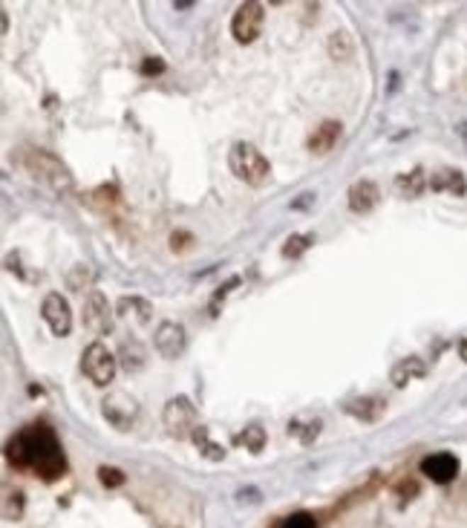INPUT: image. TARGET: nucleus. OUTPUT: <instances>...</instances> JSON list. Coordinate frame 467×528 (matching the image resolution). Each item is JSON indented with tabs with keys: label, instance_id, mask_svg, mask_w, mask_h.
I'll use <instances>...</instances> for the list:
<instances>
[{
	"label": "nucleus",
	"instance_id": "obj_1",
	"mask_svg": "<svg viewBox=\"0 0 467 528\" xmlns=\"http://www.w3.org/2000/svg\"><path fill=\"white\" fill-rule=\"evenodd\" d=\"M6 462L18 471H32L44 482H55L67 473V456L61 439L50 424H29L6 442Z\"/></svg>",
	"mask_w": 467,
	"mask_h": 528
},
{
	"label": "nucleus",
	"instance_id": "obj_2",
	"mask_svg": "<svg viewBox=\"0 0 467 528\" xmlns=\"http://www.w3.org/2000/svg\"><path fill=\"white\" fill-rule=\"evenodd\" d=\"M228 167L240 182L251 188H263L271 180V162L251 142H234L228 150Z\"/></svg>",
	"mask_w": 467,
	"mask_h": 528
},
{
	"label": "nucleus",
	"instance_id": "obj_3",
	"mask_svg": "<svg viewBox=\"0 0 467 528\" xmlns=\"http://www.w3.org/2000/svg\"><path fill=\"white\" fill-rule=\"evenodd\" d=\"M23 165L38 176V180H44L52 191H58V194H72V188H75L72 173L67 170V165H64L55 153L40 150V148H29V150L23 153Z\"/></svg>",
	"mask_w": 467,
	"mask_h": 528
},
{
	"label": "nucleus",
	"instance_id": "obj_4",
	"mask_svg": "<svg viewBox=\"0 0 467 528\" xmlns=\"http://www.w3.org/2000/svg\"><path fill=\"white\" fill-rule=\"evenodd\" d=\"M116 370H118V356L107 349V343L101 341H93L87 349H84L81 356V373L87 375L96 387H107L113 378H116Z\"/></svg>",
	"mask_w": 467,
	"mask_h": 528
},
{
	"label": "nucleus",
	"instance_id": "obj_5",
	"mask_svg": "<svg viewBox=\"0 0 467 528\" xmlns=\"http://www.w3.org/2000/svg\"><path fill=\"white\" fill-rule=\"evenodd\" d=\"M162 422H164V427H167L171 436L188 439L199 427V413H196V407H193V402L188 399V395H176V399H171L164 405Z\"/></svg>",
	"mask_w": 467,
	"mask_h": 528
},
{
	"label": "nucleus",
	"instance_id": "obj_6",
	"mask_svg": "<svg viewBox=\"0 0 467 528\" xmlns=\"http://www.w3.org/2000/svg\"><path fill=\"white\" fill-rule=\"evenodd\" d=\"M263 21H266V6L263 4H257V0H245V4H240L234 18H231L234 40L242 43V47L254 43L263 32Z\"/></svg>",
	"mask_w": 467,
	"mask_h": 528
},
{
	"label": "nucleus",
	"instance_id": "obj_7",
	"mask_svg": "<svg viewBox=\"0 0 467 528\" xmlns=\"http://www.w3.org/2000/svg\"><path fill=\"white\" fill-rule=\"evenodd\" d=\"M40 318L47 321V326L58 338H67L72 332V309L61 292H50L44 297V303H40Z\"/></svg>",
	"mask_w": 467,
	"mask_h": 528
},
{
	"label": "nucleus",
	"instance_id": "obj_8",
	"mask_svg": "<svg viewBox=\"0 0 467 528\" xmlns=\"http://www.w3.org/2000/svg\"><path fill=\"white\" fill-rule=\"evenodd\" d=\"M101 413L116 430H130L136 416H139V405L130 399V395L113 392V395H107V399L101 402Z\"/></svg>",
	"mask_w": 467,
	"mask_h": 528
},
{
	"label": "nucleus",
	"instance_id": "obj_9",
	"mask_svg": "<svg viewBox=\"0 0 467 528\" xmlns=\"http://www.w3.org/2000/svg\"><path fill=\"white\" fill-rule=\"evenodd\" d=\"M153 346L162 358H179L185 346H188V335L182 329V324L176 321H162L156 335H153Z\"/></svg>",
	"mask_w": 467,
	"mask_h": 528
},
{
	"label": "nucleus",
	"instance_id": "obj_10",
	"mask_svg": "<svg viewBox=\"0 0 467 528\" xmlns=\"http://www.w3.org/2000/svg\"><path fill=\"white\" fill-rule=\"evenodd\" d=\"M84 324L99 335L113 329V312H110V303L101 292H90L87 303H84Z\"/></svg>",
	"mask_w": 467,
	"mask_h": 528
},
{
	"label": "nucleus",
	"instance_id": "obj_11",
	"mask_svg": "<svg viewBox=\"0 0 467 528\" xmlns=\"http://www.w3.org/2000/svg\"><path fill=\"white\" fill-rule=\"evenodd\" d=\"M341 133H344V124L337 121V119H326V121H320V124L312 130V136L306 139L309 153H315V156L329 153V150L337 145V139H341Z\"/></svg>",
	"mask_w": 467,
	"mask_h": 528
},
{
	"label": "nucleus",
	"instance_id": "obj_12",
	"mask_svg": "<svg viewBox=\"0 0 467 528\" xmlns=\"http://www.w3.org/2000/svg\"><path fill=\"white\" fill-rule=\"evenodd\" d=\"M421 471L427 479L439 482V485H447V482H453L456 473H458V459L453 453H430L421 462Z\"/></svg>",
	"mask_w": 467,
	"mask_h": 528
},
{
	"label": "nucleus",
	"instance_id": "obj_13",
	"mask_svg": "<svg viewBox=\"0 0 467 528\" xmlns=\"http://www.w3.org/2000/svg\"><path fill=\"white\" fill-rule=\"evenodd\" d=\"M378 202H381V188L372 180H358L349 188V208L355 214H369Z\"/></svg>",
	"mask_w": 467,
	"mask_h": 528
},
{
	"label": "nucleus",
	"instance_id": "obj_14",
	"mask_svg": "<svg viewBox=\"0 0 467 528\" xmlns=\"http://www.w3.org/2000/svg\"><path fill=\"white\" fill-rule=\"evenodd\" d=\"M430 188L433 191H447L453 197H464L467 194V180H464V173L456 170V167H441L430 176Z\"/></svg>",
	"mask_w": 467,
	"mask_h": 528
},
{
	"label": "nucleus",
	"instance_id": "obj_15",
	"mask_svg": "<svg viewBox=\"0 0 467 528\" xmlns=\"http://www.w3.org/2000/svg\"><path fill=\"white\" fill-rule=\"evenodd\" d=\"M347 413L349 416H355V419H361V422H378L381 416L387 413V402L381 399V395H369V399H355V402H349L347 405Z\"/></svg>",
	"mask_w": 467,
	"mask_h": 528
},
{
	"label": "nucleus",
	"instance_id": "obj_16",
	"mask_svg": "<svg viewBox=\"0 0 467 528\" xmlns=\"http://www.w3.org/2000/svg\"><path fill=\"white\" fill-rule=\"evenodd\" d=\"M424 373H427V364H424L418 356H410V358L398 361V364L393 367L390 378H393V387H407V381L424 378Z\"/></svg>",
	"mask_w": 467,
	"mask_h": 528
},
{
	"label": "nucleus",
	"instance_id": "obj_17",
	"mask_svg": "<svg viewBox=\"0 0 467 528\" xmlns=\"http://www.w3.org/2000/svg\"><path fill=\"white\" fill-rule=\"evenodd\" d=\"M145 346L136 341V338H130V341H124L121 343V349H118V364L127 370V373H139L142 367H145V361H147V356H145Z\"/></svg>",
	"mask_w": 467,
	"mask_h": 528
},
{
	"label": "nucleus",
	"instance_id": "obj_18",
	"mask_svg": "<svg viewBox=\"0 0 467 528\" xmlns=\"http://www.w3.org/2000/svg\"><path fill=\"white\" fill-rule=\"evenodd\" d=\"M116 312H118V318H136L139 324H150L153 306H150L145 297H121Z\"/></svg>",
	"mask_w": 467,
	"mask_h": 528
},
{
	"label": "nucleus",
	"instance_id": "obj_19",
	"mask_svg": "<svg viewBox=\"0 0 467 528\" xmlns=\"http://www.w3.org/2000/svg\"><path fill=\"white\" fill-rule=\"evenodd\" d=\"M395 188H398V194L401 197H421L424 194V188H430V180L424 176V170L421 167H415V170H410V173H401L398 180H395Z\"/></svg>",
	"mask_w": 467,
	"mask_h": 528
},
{
	"label": "nucleus",
	"instance_id": "obj_20",
	"mask_svg": "<svg viewBox=\"0 0 467 528\" xmlns=\"http://www.w3.org/2000/svg\"><path fill=\"white\" fill-rule=\"evenodd\" d=\"M193 445L199 448V453L205 456V459H210V462H220V459H225V448H220L217 442H210V433H208V427L205 424H199L196 430H193Z\"/></svg>",
	"mask_w": 467,
	"mask_h": 528
},
{
	"label": "nucleus",
	"instance_id": "obj_21",
	"mask_svg": "<svg viewBox=\"0 0 467 528\" xmlns=\"http://www.w3.org/2000/svg\"><path fill=\"white\" fill-rule=\"evenodd\" d=\"M237 442L245 445L251 453H260L266 448V427L263 424H245V430L237 436Z\"/></svg>",
	"mask_w": 467,
	"mask_h": 528
},
{
	"label": "nucleus",
	"instance_id": "obj_22",
	"mask_svg": "<svg viewBox=\"0 0 467 528\" xmlns=\"http://www.w3.org/2000/svg\"><path fill=\"white\" fill-rule=\"evenodd\" d=\"M352 53H355V47H352V40H349L347 32H334V35L329 38V55H332L334 61H347Z\"/></svg>",
	"mask_w": 467,
	"mask_h": 528
},
{
	"label": "nucleus",
	"instance_id": "obj_23",
	"mask_svg": "<svg viewBox=\"0 0 467 528\" xmlns=\"http://www.w3.org/2000/svg\"><path fill=\"white\" fill-rule=\"evenodd\" d=\"M315 243V234H294V237H288L286 243H283V257H300L309 246Z\"/></svg>",
	"mask_w": 467,
	"mask_h": 528
},
{
	"label": "nucleus",
	"instance_id": "obj_24",
	"mask_svg": "<svg viewBox=\"0 0 467 528\" xmlns=\"http://www.w3.org/2000/svg\"><path fill=\"white\" fill-rule=\"evenodd\" d=\"M280 528H317V519L309 511H297L280 522Z\"/></svg>",
	"mask_w": 467,
	"mask_h": 528
},
{
	"label": "nucleus",
	"instance_id": "obj_25",
	"mask_svg": "<svg viewBox=\"0 0 467 528\" xmlns=\"http://www.w3.org/2000/svg\"><path fill=\"white\" fill-rule=\"evenodd\" d=\"M99 479H101V485H107V488H118V485H124V473L118 471V468H110V465H101L99 468Z\"/></svg>",
	"mask_w": 467,
	"mask_h": 528
},
{
	"label": "nucleus",
	"instance_id": "obj_26",
	"mask_svg": "<svg viewBox=\"0 0 467 528\" xmlns=\"http://www.w3.org/2000/svg\"><path fill=\"white\" fill-rule=\"evenodd\" d=\"M139 70H142V75H162V72L167 70V64H164L159 55H147V58L142 61Z\"/></svg>",
	"mask_w": 467,
	"mask_h": 528
},
{
	"label": "nucleus",
	"instance_id": "obj_27",
	"mask_svg": "<svg viewBox=\"0 0 467 528\" xmlns=\"http://www.w3.org/2000/svg\"><path fill=\"white\" fill-rule=\"evenodd\" d=\"M191 246H193V237H191L188 231H174V234H171V248H174L176 254L188 251Z\"/></svg>",
	"mask_w": 467,
	"mask_h": 528
},
{
	"label": "nucleus",
	"instance_id": "obj_28",
	"mask_svg": "<svg viewBox=\"0 0 467 528\" xmlns=\"http://www.w3.org/2000/svg\"><path fill=\"white\" fill-rule=\"evenodd\" d=\"M191 6H193V0H174V9H182V12H185V9H191Z\"/></svg>",
	"mask_w": 467,
	"mask_h": 528
},
{
	"label": "nucleus",
	"instance_id": "obj_29",
	"mask_svg": "<svg viewBox=\"0 0 467 528\" xmlns=\"http://www.w3.org/2000/svg\"><path fill=\"white\" fill-rule=\"evenodd\" d=\"M458 356H461V361L467 364V338H464V341L458 343Z\"/></svg>",
	"mask_w": 467,
	"mask_h": 528
}]
</instances>
